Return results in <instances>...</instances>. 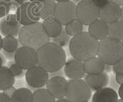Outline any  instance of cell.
<instances>
[{
  "label": "cell",
  "instance_id": "obj_29",
  "mask_svg": "<svg viewBox=\"0 0 123 102\" xmlns=\"http://www.w3.org/2000/svg\"><path fill=\"white\" fill-rule=\"evenodd\" d=\"M9 68L10 69L11 72L12 73L15 78H22L24 76V71L22 68L19 67L15 62L9 63Z\"/></svg>",
  "mask_w": 123,
  "mask_h": 102
},
{
  "label": "cell",
  "instance_id": "obj_1",
  "mask_svg": "<svg viewBox=\"0 0 123 102\" xmlns=\"http://www.w3.org/2000/svg\"><path fill=\"white\" fill-rule=\"evenodd\" d=\"M38 65L49 73L55 72L64 67L66 54L62 47L54 42H48L37 50Z\"/></svg>",
  "mask_w": 123,
  "mask_h": 102
},
{
  "label": "cell",
  "instance_id": "obj_2",
  "mask_svg": "<svg viewBox=\"0 0 123 102\" xmlns=\"http://www.w3.org/2000/svg\"><path fill=\"white\" fill-rule=\"evenodd\" d=\"M99 41L94 39L89 33L82 32L73 36L69 41V51L73 58L84 62L97 56Z\"/></svg>",
  "mask_w": 123,
  "mask_h": 102
},
{
  "label": "cell",
  "instance_id": "obj_15",
  "mask_svg": "<svg viewBox=\"0 0 123 102\" xmlns=\"http://www.w3.org/2000/svg\"><path fill=\"white\" fill-rule=\"evenodd\" d=\"M85 81L88 85L90 89L96 91L102 89L109 85V77L105 71L96 74H86L85 76Z\"/></svg>",
  "mask_w": 123,
  "mask_h": 102
},
{
  "label": "cell",
  "instance_id": "obj_41",
  "mask_svg": "<svg viewBox=\"0 0 123 102\" xmlns=\"http://www.w3.org/2000/svg\"><path fill=\"white\" fill-rule=\"evenodd\" d=\"M120 19L123 22V6H122V8L121 9V18H120Z\"/></svg>",
  "mask_w": 123,
  "mask_h": 102
},
{
  "label": "cell",
  "instance_id": "obj_27",
  "mask_svg": "<svg viewBox=\"0 0 123 102\" xmlns=\"http://www.w3.org/2000/svg\"><path fill=\"white\" fill-rule=\"evenodd\" d=\"M69 41H70V36L65 32V28H62V32L59 34V35L52 39V42L59 45L61 47L67 46L69 43Z\"/></svg>",
  "mask_w": 123,
  "mask_h": 102
},
{
  "label": "cell",
  "instance_id": "obj_33",
  "mask_svg": "<svg viewBox=\"0 0 123 102\" xmlns=\"http://www.w3.org/2000/svg\"><path fill=\"white\" fill-rule=\"evenodd\" d=\"M15 91H16V88H15V87L13 86H11L9 87V88H8L5 90H3L2 91V93L4 94H6V96H8L9 98H11L12 97V95L14 94V93L15 92Z\"/></svg>",
  "mask_w": 123,
  "mask_h": 102
},
{
  "label": "cell",
  "instance_id": "obj_25",
  "mask_svg": "<svg viewBox=\"0 0 123 102\" xmlns=\"http://www.w3.org/2000/svg\"><path fill=\"white\" fill-rule=\"evenodd\" d=\"M18 40L15 36L7 35L2 39V48L4 51L15 52L18 48Z\"/></svg>",
  "mask_w": 123,
  "mask_h": 102
},
{
  "label": "cell",
  "instance_id": "obj_42",
  "mask_svg": "<svg viewBox=\"0 0 123 102\" xmlns=\"http://www.w3.org/2000/svg\"><path fill=\"white\" fill-rule=\"evenodd\" d=\"M44 1H45V0H29V2H42Z\"/></svg>",
  "mask_w": 123,
  "mask_h": 102
},
{
  "label": "cell",
  "instance_id": "obj_32",
  "mask_svg": "<svg viewBox=\"0 0 123 102\" xmlns=\"http://www.w3.org/2000/svg\"><path fill=\"white\" fill-rule=\"evenodd\" d=\"M90 1L99 9L105 6L108 2H109L110 0H90Z\"/></svg>",
  "mask_w": 123,
  "mask_h": 102
},
{
  "label": "cell",
  "instance_id": "obj_34",
  "mask_svg": "<svg viewBox=\"0 0 123 102\" xmlns=\"http://www.w3.org/2000/svg\"><path fill=\"white\" fill-rule=\"evenodd\" d=\"M0 102H12L11 98H9L3 93L0 94Z\"/></svg>",
  "mask_w": 123,
  "mask_h": 102
},
{
  "label": "cell",
  "instance_id": "obj_49",
  "mask_svg": "<svg viewBox=\"0 0 123 102\" xmlns=\"http://www.w3.org/2000/svg\"><path fill=\"white\" fill-rule=\"evenodd\" d=\"M85 102H89V101H85Z\"/></svg>",
  "mask_w": 123,
  "mask_h": 102
},
{
  "label": "cell",
  "instance_id": "obj_28",
  "mask_svg": "<svg viewBox=\"0 0 123 102\" xmlns=\"http://www.w3.org/2000/svg\"><path fill=\"white\" fill-rule=\"evenodd\" d=\"M11 9L10 0H0V18L7 16Z\"/></svg>",
  "mask_w": 123,
  "mask_h": 102
},
{
  "label": "cell",
  "instance_id": "obj_30",
  "mask_svg": "<svg viewBox=\"0 0 123 102\" xmlns=\"http://www.w3.org/2000/svg\"><path fill=\"white\" fill-rule=\"evenodd\" d=\"M112 71L115 74H123V58L112 65Z\"/></svg>",
  "mask_w": 123,
  "mask_h": 102
},
{
  "label": "cell",
  "instance_id": "obj_6",
  "mask_svg": "<svg viewBox=\"0 0 123 102\" xmlns=\"http://www.w3.org/2000/svg\"><path fill=\"white\" fill-rule=\"evenodd\" d=\"M40 8V2H27L21 5L16 9L15 16L22 26L32 25L38 22L40 19L38 11Z\"/></svg>",
  "mask_w": 123,
  "mask_h": 102
},
{
  "label": "cell",
  "instance_id": "obj_16",
  "mask_svg": "<svg viewBox=\"0 0 123 102\" xmlns=\"http://www.w3.org/2000/svg\"><path fill=\"white\" fill-rule=\"evenodd\" d=\"M88 33L98 41L105 39L109 34L108 24L98 18L88 25Z\"/></svg>",
  "mask_w": 123,
  "mask_h": 102
},
{
  "label": "cell",
  "instance_id": "obj_7",
  "mask_svg": "<svg viewBox=\"0 0 123 102\" xmlns=\"http://www.w3.org/2000/svg\"><path fill=\"white\" fill-rule=\"evenodd\" d=\"M76 18L83 25H89L99 18V9L90 0H83L76 5Z\"/></svg>",
  "mask_w": 123,
  "mask_h": 102
},
{
  "label": "cell",
  "instance_id": "obj_20",
  "mask_svg": "<svg viewBox=\"0 0 123 102\" xmlns=\"http://www.w3.org/2000/svg\"><path fill=\"white\" fill-rule=\"evenodd\" d=\"M56 2L55 0H45L40 2V8L38 11L39 17L42 19H47L54 17L56 7Z\"/></svg>",
  "mask_w": 123,
  "mask_h": 102
},
{
  "label": "cell",
  "instance_id": "obj_21",
  "mask_svg": "<svg viewBox=\"0 0 123 102\" xmlns=\"http://www.w3.org/2000/svg\"><path fill=\"white\" fill-rule=\"evenodd\" d=\"M15 78L8 67H0V90L3 91L15 84Z\"/></svg>",
  "mask_w": 123,
  "mask_h": 102
},
{
  "label": "cell",
  "instance_id": "obj_19",
  "mask_svg": "<svg viewBox=\"0 0 123 102\" xmlns=\"http://www.w3.org/2000/svg\"><path fill=\"white\" fill-rule=\"evenodd\" d=\"M42 26L49 37L52 38V39L59 35L63 28L62 25L59 23L54 17L43 20Z\"/></svg>",
  "mask_w": 123,
  "mask_h": 102
},
{
  "label": "cell",
  "instance_id": "obj_35",
  "mask_svg": "<svg viewBox=\"0 0 123 102\" xmlns=\"http://www.w3.org/2000/svg\"><path fill=\"white\" fill-rule=\"evenodd\" d=\"M115 81H116V83L119 85H122L123 84V74H116V75H115Z\"/></svg>",
  "mask_w": 123,
  "mask_h": 102
},
{
  "label": "cell",
  "instance_id": "obj_24",
  "mask_svg": "<svg viewBox=\"0 0 123 102\" xmlns=\"http://www.w3.org/2000/svg\"><path fill=\"white\" fill-rule=\"evenodd\" d=\"M12 102H32V92L29 88H21L16 89L11 97Z\"/></svg>",
  "mask_w": 123,
  "mask_h": 102
},
{
  "label": "cell",
  "instance_id": "obj_31",
  "mask_svg": "<svg viewBox=\"0 0 123 102\" xmlns=\"http://www.w3.org/2000/svg\"><path fill=\"white\" fill-rule=\"evenodd\" d=\"M10 2H11L10 10H16L21 5L29 2V0H10Z\"/></svg>",
  "mask_w": 123,
  "mask_h": 102
},
{
  "label": "cell",
  "instance_id": "obj_18",
  "mask_svg": "<svg viewBox=\"0 0 123 102\" xmlns=\"http://www.w3.org/2000/svg\"><path fill=\"white\" fill-rule=\"evenodd\" d=\"M84 69L88 74H96L104 71V64L97 56L88 58L83 62Z\"/></svg>",
  "mask_w": 123,
  "mask_h": 102
},
{
  "label": "cell",
  "instance_id": "obj_45",
  "mask_svg": "<svg viewBox=\"0 0 123 102\" xmlns=\"http://www.w3.org/2000/svg\"><path fill=\"white\" fill-rule=\"evenodd\" d=\"M3 62H5L3 61V59H2V58L0 56V67H2V64H3Z\"/></svg>",
  "mask_w": 123,
  "mask_h": 102
},
{
  "label": "cell",
  "instance_id": "obj_43",
  "mask_svg": "<svg viewBox=\"0 0 123 102\" xmlns=\"http://www.w3.org/2000/svg\"><path fill=\"white\" fill-rule=\"evenodd\" d=\"M56 2H68L71 1V0H55Z\"/></svg>",
  "mask_w": 123,
  "mask_h": 102
},
{
  "label": "cell",
  "instance_id": "obj_11",
  "mask_svg": "<svg viewBox=\"0 0 123 102\" xmlns=\"http://www.w3.org/2000/svg\"><path fill=\"white\" fill-rule=\"evenodd\" d=\"M46 89L57 99L66 96L68 81L62 76H53L46 83Z\"/></svg>",
  "mask_w": 123,
  "mask_h": 102
},
{
  "label": "cell",
  "instance_id": "obj_46",
  "mask_svg": "<svg viewBox=\"0 0 123 102\" xmlns=\"http://www.w3.org/2000/svg\"><path fill=\"white\" fill-rule=\"evenodd\" d=\"M82 1H83V0H72V2L74 3H75V4H78L79 2H82Z\"/></svg>",
  "mask_w": 123,
  "mask_h": 102
},
{
  "label": "cell",
  "instance_id": "obj_36",
  "mask_svg": "<svg viewBox=\"0 0 123 102\" xmlns=\"http://www.w3.org/2000/svg\"><path fill=\"white\" fill-rule=\"evenodd\" d=\"M112 71V65H105L104 66V71L106 73H109Z\"/></svg>",
  "mask_w": 123,
  "mask_h": 102
},
{
  "label": "cell",
  "instance_id": "obj_12",
  "mask_svg": "<svg viewBox=\"0 0 123 102\" xmlns=\"http://www.w3.org/2000/svg\"><path fill=\"white\" fill-rule=\"evenodd\" d=\"M22 28L15 14H8L0 21V32L2 35L17 36Z\"/></svg>",
  "mask_w": 123,
  "mask_h": 102
},
{
  "label": "cell",
  "instance_id": "obj_8",
  "mask_svg": "<svg viewBox=\"0 0 123 102\" xmlns=\"http://www.w3.org/2000/svg\"><path fill=\"white\" fill-rule=\"evenodd\" d=\"M14 60L23 70H28L38 65L37 51L29 47L21 46L14 52Z\"/></svg>",
  "mask_w": 123,
  "mask_h": 102
},
{
  "label": "cell",
  "instance_id": "obj_9",
  "mask_svg": "<svg viewBox=\"0 0 123 102\" xmlns=\"http://www.w3.org/2000/svg\"><path fill=\"white\" fill-rule=\"evenodd\" d=\"M54 18L62 25L76 18V4L72 1L57 2Z\"/></svg>",
  "mask_w": 123,
  "mask_h": 102
},
{
  "label": "cell",
  "instance_id": "obj_26",
  "mask_svg": "<svg viewBox=\"0 0 123 102\" xmlns=\"http://www.w3.org/2000/svg\"><path fill=\"white\" fill-rule=\"evenodd\" d=\"M65 32L71 37H73L78 34L83 32V25L75 18V19L68 22L67 25H65Z\"/></svg>",
  "mask_w": 123,
  "mask_h": 102
},
{
  "label": "cell",
  "instance_id": "obj_22",
  "mask_svg": "<svg viewBox=\"0 0 123 102\" xmlns=\"http://www.w3.org/2000/svg\"><path fill=\"white\" fill-rule=\"evenodd\" d=\"M108 28H109L108 37L121 41L123 40V22L121 19L108 24Z\"/></svg>",
  "mask_w": 123,
  "mask_h": 102
},
{
  "label": "cell",
  "instance_id": "obj_44",
  "mask_svg": "<svg viewBox=\"0 0 123 102\" xmlns=\"http://www.w3.org/2000/svg\"><path fill=\"white\" fill-rule=\"evenodd\" d=\"M2 37L0 35V51L2 49Z\"/></svg>",
  "mask_w": 123,
  "mask_h": 102
},
{
  "label": "cell",
  "instance_id": "obj_48",
  "mask_svg": "<svg viewBox=\"0 0 123 102\" xmlns=\"http://www.w3.org/2000/svg\"><path fill=\"white\" fill-rule=\"evenodd\" d=\"M122 45H123V40L122 41Z\"/></svg>",
  "mask_w": 123,
  "mask_h": 102
},
{
  "label": "cell",
  "instance_id": "obj_3",
  "mask_svg": "<svg viewBox=\"0 0 123 102\" xmlns=\"http://www.w3.org/2000/svg\"><path fill=\"white\" fill-rule=\"evenodd\" d=\"M18 36V42L22 46L32 48L36 51L50 41V38L44 30L42 23L39 22L22 26Z\"/></svg>",
  "mask_w": 123,
  "mask_h": 102
},
{
  "label": "cell",
  "instance_id": "obj_17",
  "mask_svg": "<svg viewBox=\"0 0 123 102\" xmlns=\"http://www.w3.org/2000/svg\"><path fill=\"white\" fill-rule=\"evenodd\" d=\"M118 94L111 88H103L96 91L92 96V102H117Z\"/></svg>",
  "mask_w": 123,
  "mask_h": 102
},
{
  "label": "cell",
  "instance_id": "obj_39",
  "mask_svg": "<svg viewBox=\"0 0 123 102\" xmlns=\"http://www.w3.org/2000/svg\"><path fill=\"white\" fill-rule=\"evenodd\" d=\"M111 2H113L115 3H116L117 5L122 6H123V0H110Z\"/></svg>",
  "mask_w": 123,
  "mask_h": 102
},
{
  "label": "cell",
  "instance_id": "obj_4",
  "mask_svg": "<svg viewBox=\"0 0 123 102\" xmlns=\"http://www.w3.org/2000/svg\"><path fill=\"white\" fill-rule=\"evenodd\" d=\"M97 57L105 65H115L123 58L122 42L109 37L100 40Z\"/></svg>",
  "mask_w": 123,
  "mask_h": 102
},
{
  "label": "cell",
  "instance_id": "obj_40",
  "mask_svg": "<svg viewBox=\"0 0 123 102\" xmlns=\"http://www.w3.org/2000/svg\"><path fill=\"white\" fill-rule=\"evenodd\" d=\"M55 102H72L70 101L68 99H67V98H60V99H58V101H56Z\"/></svg>",
  "mask_w": 123,
  "mask_h": 102
},
{
  "label": "cell",
  "instance_id": "obj_38",
  "mask_svg": "<svg viewBox=\"0 0 123 102\" xmlns=\"http://www.w3.org/2000/svg\"><path fill=\"white\" fill-rule=\"evenodd\" d=\"M118 94L122 99H123V84L120 85L118 88Z\"/></svg>",
  "mask_w": 123,
  "mask_h": 102
},
{
  "label": "cell",
  "instance_id": "obj_23",
  "mask_svg": "<svg viewBox=\"0 0 123 102\" xmlns=\"http://www.w3.org/2000/svg\"><path fill=\"white\" fill-rule=\"evenodd\" d=\"M55 99L46 88H38L32 93V102H55Z\"/></svg>",
  "mask_w": 123,
  "mask_h": 102
},
{
  "label": "cell",
  "instance_id": "obj_5",
  "mask_svg": "<svg viewBox=\"0 0 123 102\" xmlns=\"http://www.w3.org/2000/svg\"><path fill=\"white\" fill-rule=\"evenodd\" d=\"M66 98L72 102H85L89 101L92 90L82 79H70L68 81Z\"/></svg>",
  "mask_w": 123,
  "mask_h": 102
},
{
  "label": "cell",
  "instance_id": "obj_37",
  "mask_svg": "<svg viewBox=\"0 0 123 102\" xmlns=\"http://www.w3.org/2000/svg\"><path fill=\"white\" fill-rule=\"evenodd\" d=\"M4 54L6 55V57L8 58H14V52H7V51H4Z\"/></svg>",
  "mask_w": 123,
  "mask_h": 102
},
{
  "label": "cell",
  "instance_id": "obj_47",
  "mask_svg": "<svg viewBox=\"0 0 123 102\" xmlns=\"http://www.w3.org/2000/svg\"><path fill=\"white\" fill-rule=\"evenodd\" d=\"M117 102H123V99H118V101H117Z\"/></svg>",
  "mask_w": 123,
  "mask_h": 102
},
{
  "label": "cell",
  "instance_id": "obj_13",
  "mask_svg": "<svg viewBox=\"0 0 123 102\" xmlns=\"http://www.w3.org/2000/svg\"><path fill=\"white\" fill-rule=\"evenodd\" d=\"M63 68L65 76L72 80L82 79L86 74L83 62L74 58H69L68 61L65 62Z\"/></svg>",
  "mask_w": 123,
  "mask_h": 102
},
{
  "label": "cell",
  "instance_id": "obj_14",
  "mask_svg": "<svg viewBox=\"0 0 123 102\" xmlns=\"http://www.w3.org/2000/svg\"><path fill=\"white\" fill-rule=\"evenodd\" d=\"M121 6L113 2H109L99 9V18L110 24L120 19L121 18Z\"/></svg>",
  "mask_w": 123,
  "mask_h": 102
},
{
  "label": "cell",
  "instance_id": "obj_10",
  "mask_svg": "<svg viewBox=\"0 0 123 102\" xmlns=\"http://www.w3.org/2000/svg\"><path fill=\"white\" fill-rule=\"evenodd\" d=\"M25 76L27 84L33 88H42L49 80V72L38 65L26 70Z\"/></svg>",
  "mask_w": 123,
  "mask_h": 102
}]
</instances>
